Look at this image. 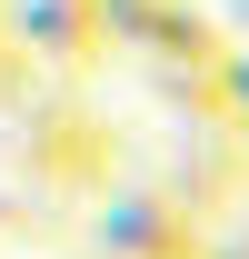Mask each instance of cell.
<instances>
[{"mask_svg":"<svg viewBox=\"0 0 249 259\" xmlns=\"http://www.w3.org/2000/svg\"><path fill=\"white\" fill-rule=\"evenodd\" d=\"M100 249H110V259H189L199 239H189V220L170 209V199H130V209H110Z\"/></svg>","mask_w":249,"mask_h":259,"instance_id":"6da1fadb","label":"cell"},{"mask_svg":"<svg viewBox=\"0 0 249 259\" xmlns=\"http://www.w3.org/2000/svg\"><path fill=\"white\" fill-rule=\"evenodd\" d=\"M229 259H249V249H229Z\"/></svg>","mask_w":249,"mask_h":259,"instance_id":"7a4b0ae2","label":"cell"}]
</instances>
